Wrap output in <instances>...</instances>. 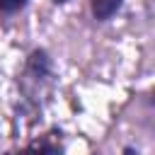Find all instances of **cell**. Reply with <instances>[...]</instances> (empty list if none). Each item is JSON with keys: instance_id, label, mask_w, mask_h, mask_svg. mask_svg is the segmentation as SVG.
<instances>
[{"instance_id": "obj_1", "label": "cell", "mask_w": 155, "mask_h": 155, "mask_svg": "<svg viewBox=\"0 0 155 155\" xmlns=\"http://www.w3.org/2000/svg\"><path fill=\"white\" fill-rule=\"evenodd\" d=\"M124 0H92V12L97 19H109L119 7H121Z\"/></svg>"}, {"instance_id": "obj_2", "label": "cell", "mask_w": 155, "mask_h": 155, "mask_svg": "<svg viewBox=\"0 0 155 155\" xmlns=\"http://www.w3.org/2000/svg\"><path fill=\"white\" fill-rule=\"evenodd\" d=\"M19 155H56V148H53L51 143L41 140V143H34V145L24 148V150H22Z\"/></svg>"}, {"instance_id": "obj_3", "label": "cell", "mask_w": 155, "mask_h": 155, "mask_svg": "<svg viewBox=\"0 0 155 155\" xmlns=\"http://www.w3.org/2000/svg\"><path fill=\"white\" fill-rule=\"evenodd\" d=\"M24 5H27V0H0V12H17Z\"/></svg>"}, {"instance_id": "obj_4", "label": "cell", "mask_w": 155, "mask_h": 155, "mask_svg": "<svg viewBox=\"0 0 155 155\" xmlns=\"http://www.w3.org/2000/svg\"><path fill=\"white\" fill-rule=\"evenodd\" d=\"M153 104H155V90H153Z\"/></svg>"}, {"instance_id": "obj_5", "label": "cell", "mask_w": 155, "mask_h": 155, "mask_svg": "<svg viewBox=\"0 0 155 155\" xmlns=\"http://www.w3.org/2000/svg\"><path fill=\"white\" fill-rule=\"evenodd\" d=\"M56 2H63V0H56Z\"/></svg>"}]
</instances>
